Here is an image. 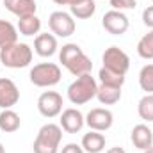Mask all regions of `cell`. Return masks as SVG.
I'll list each match as a JSON object with an SVG mask.
<instances>
[{
	"label": "cell",
	"instance_id": "603a6c76",
	"mask_svg": "<svg viewBox=\"0 0 153 153\" xmlns=\"http://www.w3.org/2000/svg\"><path fill=\"white\" fill-rule=\"evenodd\" d=\"M98 78H100V84H107V85H116V87H123L125 84V75L121 73H116L112 70H107L102 66L100 73H98Z\"/></svg>",
	"mask_w": 153,
	"mask_h": 153
},
{
	"label": "cell",
	"instance_id": "8992f818",
	"mask_svg": "<svg viewBox=\"0 0 153 153\" xmlns=\"http://www.w3.org/2000/svg\"><path fill=\"white\" fill-rule=\"evenodd\" d=\"M48 27L55 38H70L75 32V20L66 11H53L48 18Z\"/></svg>",
	"mask_w": 153,
	"mask_h": 153
},
{
	"label": "cell",
	"instance_id": "7402d4cb",
	"mask_svg": "<svg viewBox=\"0 0 153 153\" xmlns=\"http://www.w3.org/2000/svg\"><path fill=\"white\" fill-rule=\"evenodd\" d=\"M137 53H139L141 59H146V61L153 59V29L139 39V43H137Z\"/></svg>",
	"mask_w": 153,
	"mask_h": 153
},
{
	"label": "cell",
	"instance_id": "5bb4252c",
	"mask_svg": "<svg viewBox=\"0 0 153 153\" xmlns=\"http://www.w3.org/2000/svg\"><path fill=\"white\" fill-rule=\"evenodd\" d=\"M130 139H132V144L137 148V150H148L150 146H153V132L152 128L144 123H139L132 128V134H130Z\"/></svg>",
	"mask_w": 153,
	"mask_h": 153
},
{
	"label": "cell",
	"instance_id": "277c9868",
	"mask_svg": "<svg viewBox=\"0 0 153 153\" xmlns=\"http://www.w3.org/2000/svg\"><path fill=\"white\" fill-rule=\"evenodd\" d=\"M96 91H98V84L96 80L91 76V73L76 76L75 80L70 84L68 87V100L73 105H84L87 102H91L93 98H96Z\"/></svg>",
	"mask_w": 153,
	"mask_h": 153
},
{
	"label": "cell",
	"instance_id": "4dcf8cb0",
	"mask_svg": "<svg viewBox=\"0 0 153 153\" xmlns=\"http://www.w3.org/2000/svg\"><path fill=\"white\" fill-rule=\"evenodd\" d=\"M144 153H153V146H150L148 150H144Z\"/></svg>",
	"mask_w": 153,
	"mask_h": 153
},
{
	"label": "cell",
	"instance_id": "83f0119b",
	"mask_svg": "<svg viewBox=\"0 0 153 153\" xmlns=\"http://www.w3.org/2000/svg\"><path fill=\"white\" fill-rule=\"evenodd\" d=\"M61 153H85L84 152V148L80 146V144H76V143H70V144H66Z\"/></svg>",
	"mask_w": 153,
	"mask_h": 153
},
{
	"label": "cell",
	"instance_id": "d6a6232c",
	"mask_svg": "<svg viewBox=\"0 0 153 153\" xmlns=\"http://www.w3.org/2000/svg\"><path fill=\"white\" fill-rule=\"evenodd\" d=\"M152 2H153V0H152Z\"/></svg>",
	"mask_w": 153,
	"mask_h": 153
},
{
	"label": "cell",
	"instance_id": "e0dca14e",
	"mask_svg": "<svg viewBox=\"0 0 153 153\" xmlns=\"http://www.w3.org/2000/svg\"><path fill=\"white\" fill-rule=\"evenodd\" d=\"M96 98H98V102L102 105H114L121 100V87L100 84L98 91H96Z\"/></svg>",
	"mask_w": 153,
	"mask_h": 153
},
{
	"label": "cell",
	"instance_id": "ba28073f",
	"mask_svg": "<svg viewBox=\"0 0 153 153\" xmlns=\"http://www.w3.org/2000/svg\"><path fill=\"white\" fill-rule=\"evenodd\" d=\"M38 111L46 119L57 117L62 112V96L57 91H45L38 98Z\"/></svg>",
	"mask_w": 153,
	"mask_h": 153
},
{
	"label": "cell",
	"instance_id": "7a4b0ae2",
	"mask_svg": "<svg viewBox=\"0 0 153 153\" xmlns=\"http://www.w3.org/2000/svg\"><path fill=\"white\" fill-rule=\"evenodd\" d=\"M34 52L27 43H13L7 45L4 48H0V62L4 64V68H11V70H22L27 68L32 62Z\"/></svg>",
	"mask_w": 153,
	"mask_h": 153
},
{
	"label": "cell",
	"instance_id": "5b68a950",
	"mask_svg": "<svg viewBox=\"0 0 153 153\" xmlns=\"http://www.w3.org/2000/svg\"><path fill=\"white\" fill-rule=\"evenodd\" d=\"M29 78L36 87H53L61 82L62 71L55 62H39L30 70Z\"/></svg>",
	"mask_w": 153,
	"mask_h": 153
},
{
	"label": "cell",
	"instance_id": "484cf974",
	"mask_svg": "<svg viewBox=\"0 0 153 153\" xmlns=\"http://www.w3.org/2000/svg\"><path fill=\"white\" fill-rule=\"evenodd\" d=\"M111 5L116 11H125V9H135L137 2L135 0H111Z\"/></svg>",
	"mask_w": 153,
	"mask_h": 153
},
{
	"label": "cell",
	"instance_id": "4fadbf2b",
	"mask_svg": "<svg viewBox=\"0 0 153 153\" xmlns=\"http://www.w3.org/2000/svg\"><path fill=\"white\" fill-rule=\"evenodd\" d=\"M57 50H59V45H57V38L53 34L43 32V34L36 36V39H34V52L39 57H52V55L57 53Z\"/></svg>",
	"mask_w": 153,
	"mask_h": 153
},
{
	"label": "cell",
	"instance_id": "7c38bea8",
	"mask_svg": "<svg viewBox=\"0 0 153 153\" xmlns=\"http://www.w3.org/2000/svg\"><path fill=\"white\" fill-rule=\"evenodd\" d=\"M20 102V89L11 78H0V109H13Z\"/></svg>",
	"mask_w": 153,
	"mask_h": 153
},
{
	"label": "cell",
	"instance_id": "ffe728a7",
	"mask_svg": "<svg viewBox=\"0 0 153 153\" xmlns=\"http://www.w3.org/2000/svg\"><path fill=\"white\" fill-rule=\"evenodd\" d=\"M96 11V4L94 0H82L75 5H70V14L76 20H87L94 14Z\"/></svg>",
	"mask_w": 153,
	"mask_h": 153
},
{
	"label": "cell",
	"instance_id": "3957f363",
	"mask_svg": "<svg viewBox=\"0 0 153 153\" xmlns=\"http://www.w3.org/2000/svg\"><path fill=\"white\" fill-rule=\"evenodd\" d=\"M62 141V128L55 123H46L39 128L34 139V153H59V144Z\"/></svg>",
	"mask_w": 153,
	"mask_h": 153
},
{
	"label": "cell",
	"instance_id": "2e32d148",
	"mask_svg": "<svg viewBox=\"0 0 153 153\" xmlns=\"http://www.w3.org/2000/svg\"><path fill=\"white\" fill-rule=\"evenodd\" d=\"M85 153H102L105 148V135L96 130H89V134H84L82 144Z\"/></svg>",
	"mask_w": 153,
	"mask_h": 153
},
{
	"label": "cell",
	"instance_id": "30bf717a",
	"mask_svg": "<svg viewBox=\"0 0 153 153\" xmlns=\"http://www.w3.org/2000/svg\"><path fill=\"white\" fill-rule=\"evenodd\" d=\"M114 123V116L109 109H91L85 116V125L89 126V130H96V132H107Z\"/></svg>",
	"mask_w": 153,
	"mask_h": 153
},
{
	"label": "cell",
	"instance_id": "d4e9b609",
	"mask_svg": "<svg viewBox=\"0 0 153 153\" xmlns=\"http://www.w3.org/2000/svg\"><path fill=\"white\" fill-rule=\"evenodd\" d=\"M139 85L143 91H146V94H153V64L143 66L139 71Z\"/></svg>",
	"mask_w": 153,
	"mask_h": 153
},
{
	"label": "cell",
	"instance_id": "1f68e13d",
	"mask_svg": "<svg viewBox=\"0 0 153 153\" xmlns=\"http://www.w3.org/2000/svg\"><path fill=\"white\" fill-rule=\"evenodd\" d=\"M0 153H5V148H4V144L0 143Z\"/></svg>",
	"mask_w": 153,
	"mask_h": 153
},
{
	"label": "cell",
	"instance_id": "9c48e42d",
	"mask_svg": "<svg viewBox=\"0 0 153 153\" xmlns=\"http://www.w3.org/2000/svg\"><path fill=\"white\" fill-rule=\"evenodd\" d=\"M102 27H103L109 34H112V36H121V34H125V32L128 30L130 22H128L126 14H125L123 11L111 9V11H107V13L103 14V18H102Z\"/></svg>",
	"mask_w": 153,
	"mask_h": 153
},
{
	"label": "cell",
	"instance_id": "6da1fadb",
	"mask_svg": "<svg viewBox=\"0 0 153 153\" xmlns=\"http://www.w3.org/2000/svg\"><path fill=\"white\" fill-rule=\"evenodd\" d=\"M59 61H61V64L73 76L91 73V70H93L91 59L84 53V50L76 43H66V45H62V48L59 50Z\"/></svg>",
	"mask_w": 153,
	"mask_h": 153
},
{
	"label": "cell",
	"instance_id": "8fae6325",
	"mask_svg": "<svg viewBox=\"0 0 153 153\" xmlns=\"http://www.w3.org/2000/svg\"><path fill=\"white\" fill-rule=\"evenodd\" d=\"M59 125H61V128L66 134H78L84 128V125H85V117H84V114L78 109L70 107V109H66V111L61 112Z\"/></svg>",
	"mask_w": 153,
	"mask_h": 153
},
{
	"label": "cell",
	"instance_id": "52a82bcc",
	"mask_svg": "<svg viewBox=\"0 0 153 153\" xmlns=\"http://www.w3.org/2000/svg\"><path fill=\"white\" fill-rule=\"evenodd\" d=\"M102 62H103V68L112 70L121 75H126V71L130 68V57L119 46H109L102 55Z\"/></svg>",
	"mask_w": 153,
	"mask_h": 153
},
{
	"label": "cell",
	"instance_id": "9a60e30c",
	"mask_svg": "<svg viewBox=\"0 0 153 153\" xmlns=\"http://www.w3.org/2000/svg\"><path fill=\"white\" fill-rule=\"evenodd\" d=\"M4 5H5V9L9 13H13L18 18L32 16L38 11L36 0H4Z\"/></svg>",
	"mask_w": 153,
	"mask_h": 153
},
{
	"label": "cell",
	"instance_id": "f1b7e54d",
	"mask_svg": "<svg viewBox=\"0 0 153 153\" xmlns=\"http://www.w3.org/2000/svg\"><path fill=\"white\" fill-rule=\"evenodd\" d=\"M57 5H75L78 2H82V0H53Z\"/></svg>",
	"mask_w": 153,
	"mask_h": 153
},
{
	"label": "cell",
	"instance_id": "44dd1931",
	"mask_svg": "<svg viewBox=\"0 0 153 153\" xmlns=\"http://www.w3.org/2000/svg\"><path fill=\"white\" fill-rule=\"evenodd\" d=\"M16 41H18V29L7 20H0V48L13 45Z\"/></svg>",
	"mask_w": 153,
	"mask_h": 153
},
{
	"label": "cell",
	"instance_id": "d6986e66",
	"mask_svg": "<svg viewBox=\"0 0 153 153\" xmlns=\"http://www.w3.org/2000/svg\"><path fill=\"white\" fill-rule=\"evenodd\" d=\"M16 29H18V32L22 36H27V38L36 36V34H39V30H41V20H39L36 14L25 16V18H18V27Z\"/></svg>",
	"mask_w": 153,
	"mask_h": 153
},
{
	"label": "cell",
	"instance_id": "ac0fdd59",
	"mask_svg": "<svg viewBox=\"0 0 153 153\" xmlns=\"http://www.w3.org/2000/svg\"><path fill=\"white\" fill-rule=\"evenodd\" d=\"M20 125H22V119H20V116L16 114L13 109H4L0 112V130L4 134L16 132L20 128Z\"/></svg>",
	"mask_w": 153,
	"mask_h": 153
},
{
	"label": "cell",
	"instance_id": "4316f807",
	"mask_svg": "<svg viewBox=\"0 0 153 153\" xmlns=\"http://www.w3.org/2000/svg\"><path fill=\"white\" fill-rule=\"evenodd\" d=\"M143 23L152 30L153 29V5H148L144 11H143Z\"/></svg>",
	"mask_w": 153,
	"mask_h": 153
},
{
	"label": "cell",
	"instance_id": "f546056e",
	"mask_svg": "<svg viewBox=\"0 0 153 153\" xmlns=\"http://www.w3.org/2000/svg\"><path fill=\"white\" fill-rule=\"evenodd\" d=\"M107 153H126V152H125L121 146H114V148H109V150H107Z\"/></svg>",
	"mask_w": 153,
	"mask_h": 153
},
{
	"label": "cell",
	"instance_id": "cb8c5ba5",
	"mask_svg": "<svg viewBox=\"0 0 153 153\" xmlns=\"http://www.w3.org/2000/svg\"><path fill=\"white\" fill-rule=\"evenodd\" d=\"M137 114L141 119L152 123L153 121V94H144L141 100H139V105H137Z\"/></svg>",
	"mask_w": 153,
	"mask_h": 153
}]
</instances>
